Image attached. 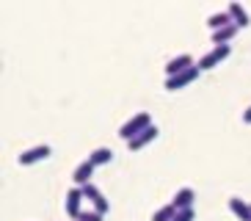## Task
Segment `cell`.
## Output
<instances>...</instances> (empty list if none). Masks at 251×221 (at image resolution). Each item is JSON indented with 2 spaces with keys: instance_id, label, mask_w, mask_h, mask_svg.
<instances>
[{
  "instance_id": "obj_1",
  "label": "cell",
  "mask_w": 251,
  "mask_h": 221,
  "mask_svg": "<svg viewBox=\"0 0 251 221\" xmlns=\"http://www.w3.org/2000/svg\"><path fill=\"white\" fill-rule=\"evenodd\" d=\"M147 127H152V113H149V110H138V113H133L125 125L119 127V138L127 144V141H133L135 136H141Z\"/></svg>"
},
{
  "instance_id": "obj_2",
  "label": "cell",
  "mask_w": 251,
  "mask_h": 221,
  "mask_svg": "<svg viewBox=\"0 0 251 221\" xmlns=\"http://www.w3.org/2000/svg\"><path fill=\"white\" fill-rule=\"evenodd\" d=\"M50 155H52L50 144H36V147L23 149V152H20V158H17V163H20V166H33V163H39V161H47Z\"/></svg>"
},
{
  "instance_id": "obj_3",
  "label": "cell",
  "mask_w": 251,
  "mask_h": 221,
  "mask_svg": "<svg viewBox=\"0 0 251 221\" xmlns=\"http://www.w3.org/2000/svg\"><path fill=\"white\" fill-rule=\"evenodd\" d=\"M229 53H232V47H229V44H218V47H213L210 53H204L196 66H199L201 72H207V69H215V66L221 64L224 58H229Z\"/></svg>"
},
{
  "instance_id": "obj_4",
  "label": "cell",
  "mask_w": 251,
  "mask_h": 221,
  "mask_svg": "<svg viewBox=\"0 0 251 221\" xmlns=\"http://www.w3.org/2000/svg\"><path fill=\"white\" fill-rule=\"evenodd\" d=\"M83 196H86V199L91 202V207H94L97 213H102V216H105L108 210H111V202L105 199V193L100 191V188H97L94 183H89L86 188H83Z\"/></svg>"
},
{
  "instance_id": "obj_5",
  "label": "cell",
  "mask_w": 251,
  "mask_h": 221,
  "mask_svg": "<svg viewBox=\"0 0 251 221\" xmlns=\"http://www.w3.org/2000/svg\"><path fill=\"white\" fill-rule=\"evenodd\" d=\"M83 188H77V185H75V188H69L67 191V199H64V210H67V216H72L75 221H77V216L83 213Z\"/></svg>"
},
{
  "instance_id": "obj_6",
  "label": "cell",
  "mask_w": 251,
  "mask_h": 221,
  "mask_svg": "<svg viewBox=\"0 0 251 221\" xmlns=\"http://www.w3.org/2000/svg\"><path fill=\"white\" fill-rule=\"evenodd\" d=\"M201 75V69L199 66H191V69H185V72H179V75H174V78H166V88L169 91H177V88H185V86H191L196 78Z\"/></svg>"
},
{
  "instance_id": "obj_7",
  "label": "cell",
  "mask_w": 251,
  "mask_h": 221,
  "mask_svg": "<svg viewBox=\"0 0 251 221\" xmlns=\"http://www.w3.org/2000/svg\"><path fill=\"white\" fill-rule=\"evenodd\" d=\"M94 169H97V166L89 161V158H86V161H80L77 166H75V171H72L75 185H77V188H86V185L91 183V177H94Z\"/></svg>"
},
{
  "instance_id": "obj_8",
  "label": "cell",
  "mask_w": 251,
  "mask_h": 221,
  "mask_svg": "<svg viewBox=\"0 0 251 221\" xmlns=\"http://www.w3.org/2000/svg\"><path fill=\"white\" fill-rule=\"evenodd\" d=\"M191 66H196L193 58L188 55V53H179V55H174V58L166 61V78H174V75L185 72V69H191Z\"/></svg>"
},
{
  "instance_id": "obj_9",
  "label": "cell",
  "mask_w": 251,
  "mask_h": 221,
  "mask_svg": "<svg viewBox=\"0 0 251 221\" xmlns=\"http://www.w3.org/2000/svg\"><path fill=\"white\" fill-rule=\"evenodd\" d=\"M157 125H152V127H147V130L141 133V136H135L133 141H127V149H130V152H138V149H144L147 147V144H152V141L157 138Z\"/></svg>"
},
{
  "instance_id": "obj_10",
  "label": "cell",
  "mask_w": 251,
  "mask_h": 221,
  "mask_svg": "<svg viewBox=\"0 0 251 221\" xmlns=\"http://www.w3.org/2000/svg\"><path fill=\"white\" fill-rule=\"evenodd\" d=\"M193 199H196L193 188L185 185V188H177V193L171 196V205H174V210H188V207H193Z\"/></svg>"
},
{
  "instance_id": "obj_11",
  "label": "cell",
  "mask_w": 251,
  "mask_h": 221,
  "mask_svg": "<svg viewBox=\"0 0 251 221\" xmlns=\"http://www.w3.org/2000/svg\"><path fill=\"white\" fill-rule=\"evenodd\" d=\"M229 210L232 216H237L240 221H251V205L240 196H229Z\"/></svg>"
},
{
  "instance_id": "obj_12",
  "label": "cell",
  "mask_w": 251,
  "mask_h": 221,
  "mask_svg": "<svg viewBox=\"0 0 251 221\" xmlns=\"http://www.w3.org/2000/svg\"><path fill=\"white\" fill-rule=\"evenodd\" d=\"M207 25H210V30H221L226 28V25H235V20H232V14H229V8H224V11H215V14L207 17Z\"/></svg>"
},
{
  "instance_id": "obj_13",
  "label": "cell",
  "mask_w": 251,
  "mask_h": 221,
  "mask_svg": "<svg viewBox=\"0 0 251 221\" xmlns=\"http://www.w3.org/2000/svg\"><path fill=\"white\" fill-rule=\"evenodd\" d=\"M89 161L94 163V166H108V163L113 161V149L111 147H94L89 152Z\"/></svg>"
},
{
  "instance_id": "obj_14",
  "label": "cell",
  "mask_w": 251,
  "mask_h": 221,
  "mask_svg": "<svg viewBox=\"0 0 251 221\" xmlns=\"http://www.w3.org/2000/svg\"><path fill=\"white\" fill-rule=\"evenodd\" d=\"M237 30H240L237 25H226V28L215 30V33H213V44H215V47H218V44H229L232 39L237 36Z\"/></svg>"
},
{
  "instance_id": "obj_15",
  "label": "cell",
  "mask_w": 251,
  "mask_h": 221,
  "mask_svg": "<svg viewBox=\"0 0 251 221\" xmlns=\"http://www.w3.org/2000/svg\"><path fill=\"white\" fill-rule=\"evenodd\" d=\"M229 14H232L237 28H246L249 25V11L243 8V3H229Z\"/></svg>"
},
{
  "instance_id": "obj_16",
  "label": "cell",
  "mask_w": 251,
  "mask_h": 221,
  "mask_svg": "<svg viewBox=\"0 0 251 221\" xmlns=\"http://www.w3.org/2000/svg\"><path fill=\"white\" fill-rule=\"evenodd\" d=\"M174 216H177V210H174V205H163V207H157L155 213H152V221H174Z\"/></svg>"
},
{
  "instance_id": "obj_17",
  "label": "cell",
  "mask_w": 251,
  "mask_h": 221,
  "mask_svg": "<svg viewBox=\"0 0 251 221\" xmlns=\"http://www.w3.org/2000/svg\"><path fill=\"white\" fill-rule=\"evenodd\" d=\"M196 219V210L193 207H188V210H177V216H174V221H193Z\"/></svg>"
},
{
  "instance_id": "obj_18",
  "label": "cell",
  "mask_w": 251,
  "mask_h": 221,
  "mask_svg": "<svg viewBox=\"0 0 251 221\" xmlns=\"http://www.w3.org/2000/svg\"><path fill=\"white\" fill-rule=\"evenodd\" d=\"M77 221H102V213H97V210H83L77 216Z\"/></svg>"
},
{
  "instance_id": "obj_19",
  "label": "cell",
  "mask_w": 251,
  "mask_h": 221,
  "mask_svg": "<svg viewBox=\"0 0 251 221\" xmlns=\"http://www.w3.org/2000/svg\"><path fill=\"white\" fill-rule=\"evenodd\" d=\"M243 125H251V105L243 110Z\"/></svg>"
}]
</instances>
